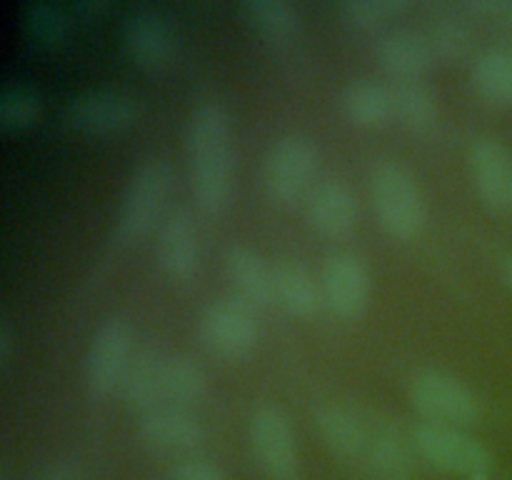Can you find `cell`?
<instances>
[{"mask_svg":"<svg viewBox=\"0 0 512 480\" xmlns=\"http://www.w3.org/2000/svg\"><path fill=\"white\" fill-rule=\"evenodd\" d=\"M138 98L123 90H88L78 98L70 100L65 108V123L75 133L93 135V138H105V135H118L133 128L140 120Z\"/></svg>","mask_w":512,"mask_h":480,"instance_id":"obj_8","label":"cell"},{"mask_svg":"<svg viewBox=\"0 0 512 480\" xmlns=\"http://www.w3.org/2000/svg\"><path fill=\"white\" fill-rule=\"evenodd\" d=\"M325 308L343 320H358L370 300V270L355 253H333L320 270Z\"/></svg>","mask_w":512,"mask_h":480,"instance_id":"obj_11","label":"cell"},{"mask_svg":"<svg viewBox=\"0 0 512 480\" xmlns=\"http://www.w3.org/2000/svg\"><path fill=\"white\" fill-rule=\"evenodd\" d=\"M470 173L480 200L488 208H512V155L500 140H475L470 148Z\"/></svg>","mask_w":512,"mask_h":480,"instance_id":"obj_16","label":"cell"},{"mask_svg":"<svg viewBox=\"0 0 512 480\" xmlns=\"http://www.w3.org/2000/svg\"><path fill=\"white\" fill-rule=\"evenodd\" d=\"M123 45L128 58L145 70L168 68L175 55L173 30L155 10L130 15L123 28Z\"/></svg>","mask_w":512,"mask_h":480,"instance_id":"obj_18","label":"cell"},{"mask_svg":"<svg viewBox=\"0 0 512 480\" xmlns=\"http://www.w3.org/2000/svg\"><path fill=\"white\" fill-rule=\"evenodd\" d=\"M363 463L370 470L388 480H405V475L413 470V448L408 440L388 423H373L370 430L368 450H365Z\"/></svg>","mask_w":512,"mask_h":480,"instance_id":"obj_27","label":"cell"},{"mask_svg":"<svg viewBox=\"0 0 512 480\" xmlns=\"http://www.w3.org/2000/svg\"><path fill=\"white\" fill-rule=\"evenodd\" d=\"M410 8L408 0H345L338 3V15L360 30L378 28Z\"/></svg>","mask_w":512,"mask_h":480,"instance_id":"obj_29","label":"cell"},{"mask_svg":"<svg viewBox=\"0 0 512 480\" xmlns=\"http://www.w3.org/2000/svg\"><path fill=\"white\" fill-rule=\"evenodd\" d=\"M318 170V148L308 135L290 133L275 140L263 163V185L275 205L290 208L308 198Z\"/></svg>","mask_w":512,"mask_h":480,"instance_id":"obj_5","label":"cell"},{"mask_svg":"<svg viewBox=\"0 0 512 480\" xmlns=\"http://www.w3.org/2000/svg\"><path fill=\"white\" fill-rule=\"evenodd\" d=\"M170 478L173 480H228V475H225L218 465L210 463V460L190 455V458H180L178 463H175L173 475H170Z\"/></svg>","mask_w":512,"mask_h":480,"instance_id":"obj_32","label":"cell"},{"mask_svg":"<svg viewBox=\"0 0 512 480\" xmlns=\"http://www.w3.org/2000/svg\"><path fill=\"white\" fill-rule=\"evenodd\" d=\"M25 33L40 48H53L68 33V20L55 5L35 3L25 10Z\"/></svg>","mask_w":512,"mask_h":480,"instance_id":"obj_30","label":"cell"},{"mask_svg":"<svg viewBox=\"0 0 512 480\" xmlns=\"http://www.w3.org/2000/svg\"><path fill=\"white\" fill-rule=\"evenodd\" d=\"M193 198L205 215H223L233 195V128L223 105L205 100L188 123Z\"/></svg>","mask_w":512,"mask_h":480,"instance_id":"obj_1","label":"cell"},{"mask_svg":"<svg viewBox=\"0 0 512 480\" xmlns=\"http://www.w3.org/2000/svg\"><path fill=\"white\" fill-rule=\"evenodd\" d=\"M315 425L330 453L348 463H363L373 423L358 408L340 400H328L315 413Z\"/></svg>","mask_w":512,"mask_h":480,"instance_id":"obj_15","label":"cell"},{"mask_svg":"<svg viewBox=\"0 0 512 480\" xmlns=\"http://www.w3.org/2000/svg\"><path fill=\"white\" fill-rule=\"evenodd\" d=\"M375 58L395 83H408L425 78L435 55L428 35L413 28H395L380 35L375 43Z\"/></svg>","mask_w":512,"mask_h":480,"instance_id":"obj_17","label":"cell"},{"mask_svg":"<svg viewBox=\"0 0 512 480\" xmlns=\"http://www.w3.org/2000/svg\"><path fill=\"white\" fill-rule=\"evenodd\" d=\"M158 265L175 283H190L200 268V235L188 208H173L158 225Z\"/></svg>","mask_w":512,"mask_h":480,"instance_id":"obj_12","label":"cell"},{"mask_svg":"<svg viewBox=\"0 0 512 480\" xmlns=\"http://www.w3.org/2000/svg\"><path fill=\"white\" fill-rule=\"evenodd\" d=\"M138 440L148 450L160 455H183L190 458L205 440L200 420L185 408L163 405L138 418Z\"/></svg>","mask_w":512,"mask_h":480,"instance_id":"obj_13","label":"cell"},{"mask_svg":"<svg viewBox=\"0 0 512 480\" xmlns=\"http://www.w3.org/2000/svg\"><path fill=\"white\" fill-rule=\"evenodd\" d=\"M170 183H173V170L168 160L148 158L135 168L125 188L123 203H120L118 220H115V243L128 248L143 240L155 225L163 223Z\"/></svg>","mask_w":512,"mask_h":480,"instance_id":"obj_3","label":"cell"},{"mask_svg":"<svg viewBox=\"0 0 512 480\" xmlns=\"http://www.w3.org/2000/svg\"><path fill=\"white\" fill-rule=\"evenodd\" d=\"M503 278H505V283H508V288L512 290V255H508L503 263Z\"/></svg>","mask_w":512,"mask_h":480,"instance_id":"obj_35","label":"cell"},{"mask_svg":"<svg viewBox=\"0 0 512 480\" xmlns=\"http://www.w3.org/2000/svg\"><path fill=\"white\" fill-rule=\"evenodd\" d=\"M410 400L425 423L468 428L478 423L483 415L478 395L463 380L440 368H425L415 373L410 383Z\"/></svg>","mask_w":512,"mask_h":480,"instance_id":"obj_6","label":"cell"},{"mask_svg":"<svg viewBox=\"0 0 512 480\" xmlns=\"http://www.w3.org/2000/svg\"><path fill=\"white\" fill-rule=\"evenodd\" d=\"M38 480H83V478H80V473L75 465L58 463V465H53V468L45 470Z\"/></svg>","mask_w":512,"mask_h":480,"instance_id":"obj_33","label":"cell"},{"mask_svg":"<svg viewBox=\"0 0 512 480\" xmlns=\"http://www.w3.org/2000/svg\"><path fill=\"white\" fill-rule=\"evenodd\" d=\"M370 198L375 218L385 235L395 240H413L423 233L428 220L423 188L418 178L398 160H380L370 173Z\"/></svg>","mask_w":512,"mask_h":480,"instance_id":"obj_2","label":"cell"},{"mask_svg":"<svg viewBox=\"0 0 512 480\" xmlns=\"http://www.w3.org/2000/svg\"><path fill=\"white\" fill-rule=\"evenodd\" d=\"M340 113L355 128H383L395 118L393 88L373 78L353 80L340 93Z\"/></svg>","mask_w":512,"mask_h":480,"instance_id":"obj_21","label":"cell"},{"mask_svg":"<svg viewBox=\"0 0 512 480\" xmlns=\"http://www.w3.org/2000/svg\"><path fill=\"white\" fill-rule=\"evenodd\" d=\"M225 270L235 288V298L248 303L250 308H268L275 303L273 265L255 248L233 243L225 248Z\"/></svg>","mask_w":512,"mask_h":480,"instance_id":"obj_19","label":"cell"},{"mask_svg":"<svg viewBox=\"0 0 512 480\" xmlns=\"http://www.w3.org/2000/svg\"><path fill=\"white\" fill-rule=\"evenodd\" d=\"M168 353L163 350L148 348L138 350L130 360L128 370H125V378L120 383V393H123L125 405L130 410H135L140 415L150 413V410H158L165 405L163 398V365Z\"/></svg>","mask_w":512,"mask_h":480,"instance_id":"obj_20","label":"cell"},{"mask_svg":"<svg viewBox=\"0 0 512 480\" xmlns=\"http://www.w3.org/2000/svg\"><path fill=\"white\" fill-rule=\"evenodd\" d=\"M503 23L512 30V0L508 3V10H505V15H503Z\"/></svg>","mask_w":512,"mask_h":480,"instance_id":"obj_36","label":"cell"},{"mask_svg":"<svg viewBox=\"0 0 512 480\" xmlns=\"http://www.w3.org/2000/svg\"><path fill=\"white\" fill-rule=\"evenodd\" d=\"M245 23L273 45H288L298 38L303 20L288 0H248L240 5Z\"/></svg>","mask_w":512,"mask_h":480,"instance_id":"obj_26","label":"cell"},{"mask_svg":"<svg viewBox=\"0 0 512 480\" xmlns=\"http://www.w3.org/2000/svg\"><path fill=\"white\" fill-rule=\"evenodd\" d=\"M208 378L200 363L188 355H168L163 365V398L165 405L188 408L203 400Z\"/></svg>","mask_w":512,"mask_h":480,"instance_id":"obj_28","label":"cell"},{"mask_svg":"<svg viewBox=\"0 0 512 480\" xmlns=\"http://www.w3.org/2000/svg\"><path fill=\"white\" fill-rule=\"evenodd\" d=\"M133 328L128 320L110 318L105 320L93 335L85 360V383L95 398L120 390L130 360H133Z\"/></svg>","mask_w":512,"mask_h":480,"instance_id":"obj_10","label":"cell"},{"mask_svg":"<svg viewBox=\"0 0 512 480\" xmlns=\"http://www.w3.org/2000/svg\"><path fill=\"white\" fill-rule=\"evenodd\" d=\"M395 120L403 125L408 133L418 138H428L440 125L438 98L428 88L425 80H408V83L393 85Z\"/></svg>","mask_w":512,"mask_h":480,"instance_id":"obj_24","label":"cell"},{"mask_svg":"<svg viewBox=\"0 0 512 480\" xmlns=\"http://www.w3.org/2000/svg\"><path fill=\"white\" fill-rule=\"evenodd\" d=\"M273 288L275 303L283 305L295 318H313L325 305L320 278L293 258H283L273 265Z\"/></svg>","mask_w":512,"mask_h":480,"instance_id":"obj_22","label":"cell"},{"mask_svg":"<svg viewBox=\"0 0 512 480\" xmlns=\"http://www.w3.org/2000/svg\"><path fill=\"white\" fill-rule=\"evenodd\" d=\"M250 445L263 473L273 480H293L298 473V445L283 408L263 403L250 415Z\"/></svg>","mask_w":512,"mask_h":480,"instance_id":"obj_9","label":"cell"},{"mask_svg":"<svg viewBox=\"0 0 512 480\" xmlns=\"http://www.w3.org/2000/svg\"><path fill=\"white\" fill-rule=\"evenodd\" d=\"M10 348H13V330H10L8 320H3V323H0V360H3V363H8Z\"/></svg>","mask_w":512,"mask_h":480,"instance_id":"obj_34","label":"cell"},{"mask_svg":"<svg viewBox=\"0 0 512 480\" xmlns=\"http://www.w3.org/2000/svg\"><path fill=\"white\" fill-rule=\"evenodd\" d=\"M310 228L330 240H343L358 225V200L345 180L328 178L313 185L305 198Z\"/></svg>","mask_w":512,"mask_h":480,"instance_id":"obj_14","label":"cell"},{"mask_svg":"<svg viewBox=\"0 0 512 480\" xmlns=\"http://www.w3.org/2000/svg\"><path fill=\"white\" fill-rule=\"evenodd\" d=\"M198 333L215 358L243 360L258 345L260 325L255 318V308H250L240 298H223L213 300L203 310Z\"/></svg>","mask_w":512,"mask_h":480,"instance_id":"obj_7","label":"cell"},{"mask_svg":"<svg viewBox=\"0 0 512 480\" xmlns=\"http://www.w3.org/2000/svg\"><path fill=\"white\" fill-rule=\"evenodd\" d=\"M413 448L425 463L463 480H490L495 473L493 453L463 428L423 420L413 430Z\"/></svg>","mask_w":512,"mask_h":480,"instance_id":"obj_4","label":"cell"},{"mask_svg":"<svg viewBox=\"0 0 512 480\" xmlns=\"http://www.w3.org/2000/svg\"><path fill=\"white\" fill-rule=\"evenodd\" d=\"M470 83L483 103L512 108V45H498L478 55Z\"/></svg>","mask_w":512,"mask_h":480,"instance_id":"obj_25","label":"cell"},{"mask_svg":"<svg viewBox=\"0 0 512 480\" xmlns=\"http://www.w3.org/2000/svg\"><path fill=\"white\" fill-rule=\"evenodd\" d=\"M435 60L463 63L475 48V30L460 5H435L428 33Z\"/></svg>","mask_w":512,"mask_h":480,"instance_id":"obj_23","label":"cell"},{"mask_svg":"<svg viewBox=\"0 0 512 480\" xmlns=\"http://www.w3.org/2000/svg\"><path fill=\"white\" fill-rule=\"evenodd\" d=\"M40 113V100L25 85L5 88L0 95V125L5 130H25L35 123Z\"/></svg>","mask_w":512,"mask_h":480,"instance_id":"obj_31","label":"cell"}]
</instances>
